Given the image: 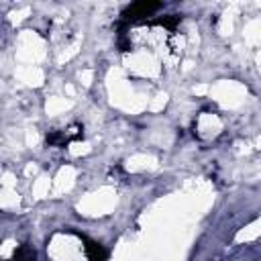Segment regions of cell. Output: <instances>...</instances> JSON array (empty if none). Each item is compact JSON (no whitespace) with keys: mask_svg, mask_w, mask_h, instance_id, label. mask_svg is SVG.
<instances>
[{"mask_svg":"<svg viewBox=\"0 0 261 261\" xmlns=\"http://www.w3.org/2000/svg\"><path fill=\"white\" fill-rule=\"evenodd\" d=\"M159 8H161V4H159V2H137V4L128 6V8L122 12V16H124V18L149 16V14H153V12H155V10H159Z\"/></svg>","mask_w":261,"mask_h":261,"instance_id":"6da1fadb","label":"cell"},{"mask_svg":"<svg viewBox=\"0 0 261 261\" xmlns=\"http://www.w3.org/2000/svg\"><path fill=\"white\" fill-rule=\"evenodd\" d=\"M14 261H37V253L29 245H20L14 251Z\"/></svg>","mask_w":261,"mask_h":261,"instance_id":"3957f363","label":"cell"},{"mask_svg":"<svg viewBox=\"0 0 261 261\" xmlns=\"http://www.w3.org/2000/svg\"><path fill=\"white\" fill-rule=\"evenodd\" d=\"M86 251H88V261H106L108 253L102 245H98L96 241H90L86 237Z\"/></svg>","mask_w":261,"mask_h":261,"instance_id":"7a4b0ae2","label":"cell"}]
</instances>
